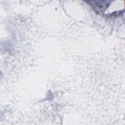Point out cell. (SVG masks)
I'll return each mask as SVG.
<instances>
[{"mask_svg": "<svg viewBox=\"0 0 125 125\" xmlns=\"http://www.w3.org/2000/svg\"><path fill=\"white\" fill-rule=\"evenodd\" d=\"M90 5L93 10L98 13L104 12L110 5V1L105 0H88L86 1Z\"/></svg>", "mask_w": 125, "mask_h": 125, "instance_id": "1", "label": "cell"}]
</instances>
